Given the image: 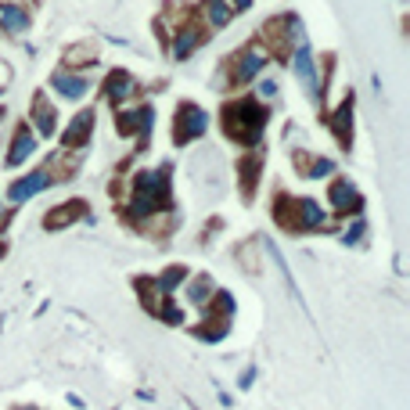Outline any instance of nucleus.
I'll use <instances>...</instances> for the list:
<instances>
[{
  "label": "nucleus",
  "mask_w": 410,
  "mask_h": 410,
  "mask_svg": "<svg viewBox=\"0 0 410 410\" xmlns=\"http://www.w3.org/2000/svg\"><path fill=\"white\" fill-rule=\"evenodd\" d=\"M295 76L299 83L306 86L310 94H317V76H313V58H310V47H306V40L299 43V51H295Z\"/></svg>",
  "instance_id": "20e7f679"
},
{
  "label": "nucleus",
  "mask_w": 410,
  "mask_h": 410,
  "mask_svg": "<svg viewBox=\"0 0 410 410\" xmlns=\"http://www.w3.org/2000/svg\"><path fill=\"white\" fill-rule=\"evenodd\" d=\"M194 43H198V29H184V36H177V43H173V54L187 58L194 51Z\"/></svg>",
  "instance_id": "4468645a"
},
{
  "label": "nucleus",
  "mask_w": 410,
  "mask_h": 410,
  "mask_svg": "<svg viewBox=\"0 0 410 410\" xmlns=\"http://www.w3.org/2000/svg\"><path fill=\"white\" fill-rule=\"evenodd\" d=\"M0 29L4 33H26L29 29V15L18 4H0Z\"/></svg>",
  "instance_id": "0eeeda50"
},
{
  "label": "nucleus",
  "mask_w": 410,
  "mask_h": 410,
  "mask_svg": "<svg viewBox=\"0 0 410 410\" xmlns=\"http://www.w3.org/2000/svg\"><path fill=\"white\" fill-rule=\"evenodd\" d=\"M331 205H335L338 212H353V209H360V194H356V187H353L349 180H335V184H331Z\"/></svg>",
  "instance_id": "39448f33"
},
{
  "label": "nucleus",
  "mask_w": 410,
  "mask_h": 410,
  "mask_svg": "<svg viewBox=\"0 0 410 410\" xmlns=\"http://www.w3.org/2000/svg\"><path fill=\"white\" fill-rule=\"evenodd\" d=\"M162 317H166V324H180V320H184V313H180L177 306H166V310H162Z\"/></svg>",
  "instance_id": "6ab92c4d"
},
{
  "label": "nucleus",
  "mask_w": 410,
  "mask_h": 410,
  "mask_svg": "<svg viewBox=\"0 0 410 410\" xmlns=\"http://www.w3.org/2000/svg\"><path fill=\"white\" fill-rule=\"evenodd\" d=\"M36 151V141H33V134L29 129H18V137H15V144H11V151H8V166L15 169V166H22L29 155Z\"/></svg>",
  "instance_id": "6e6552de"
},
{
  "label": "nucleus",
  "mask_w": 410,
  "mask_h": 410,
  "mask_svg": "<svg viewBox=\"0 0 410 410\" xmlns=\"http://www.w3.org/2000/svg\"><path fill=\"white\" fill-rule=\"evenodd\" d=\"M349 112H353V101H345L342 108H338V116H335V129H338V137L345 141L349 134H345V126H349Z\"/></svg>",
  "instance_id": "a211bd4d"
},
{
  "label": "nucleus",
  "mask_w": 410,
  "mask_h": 410,
  "mask_svg": "<svg viewBox=\"0 0 410 410\" xmlns=\"http://www.w3.org/2000/svg\"><path fill=\"white\" fill-rule=\"evenodd\" d=\"M205 126H209V119H205V112L198 104H180V112H177V141L180 144L205 134Z\"/></svg>",
  "instance_id": "f257e3e1"
},
{
  "label": "nucleus",
  "mask_w": 410,
  "mask_h": 410,
  "mask_svg": "<svg viewBox=\"0 0 410 410\" xmlns=\"http://www.w3.org/2000/svg\"><path fill=\"white\" fill-rule=\"evenodd\" d=\"M33 123H36V129H40L43 137L54 134V108L47 104V97H36L33 101Z\"/></svg>",
  "instance_id": "9d476101"
},
{
  "label": "nucleus",
  "mask_w": 410,
  "mask_h": 410,
  "mask_svg": "<svg viewBox=\"0 0 410 410\" xmlns=\"http://www.w3.org/2000/svg\"><path fill=\"white\" fill-rule=\"evenodd\" d=\"M90 129H94V112H79L69 126H65L61 144H65V148H79V144H86V137H90Z\"/></svg>",
  "instance_id": "f03ea898"
},
{
  "label": "nucleus",
  "mask_w": 410,
  "mask_h": 410,
  "mask_svg": "<svg viewBox=\"0 0 410 410\" xmlns=\"http://www.w3.org/2000/svg\"><path fill=\"white\" fill-rule=\"evenodd\" d=\"M295 212H299V227H306V230L324 223V209H320L317 202H299Z\"/></svg>",
  "instance_id": "9b49d317"
},
{
  "label": "nucleus",
  "mask_w": 410,
  "mask_h": 410,
  "mask_svg": "<svg viewBox=\"0 0 410 410\" xmlns=\"http://www.w3.org/2000/svg\"><path fill=\"white\" fill-rule=\"evenodd\" d=\"M230 8H249V0H234V4Z\"/></svg>",
  "instance_id": "412c9836"
},
{
  "label": "nucleus",
  "mask_w": 410,
  "mask_h": 410,
  "mask_svg": "<svg viewBox=\"0 0 410 410\" xmlns=\"http://www.w3.org/2000/svg\"><path fill=\"white\" fill-rule=\"evenodd\" d=\"M263 65H267V54L259 51V47L245 51V54H242V65L234 69V83H249V79H252L259 69H263Z\"/></svg>",
  "instance_id": "423d86ee"
},
{
  "label": "nucleus",
  "mask_w": 410,
  "mask_h": 410,
  "mask_svg": "<svg viewBox=\"0 0 410 410\" xmlns=\"http://www.w3.org/2000/svg\"><path fill=\"white\" fill-rule=\"evenodd\" d=\"M129 90H134V83H129V76L116 72L112 79H108V94H112V101H123V97H129Z\"/></svg>",
  "instance_id": "ddd939ff"
},
{
  "label": "nucleus",
  "mask_w": 410,
  "mask_h": 410,
  "mask_svg": "<svg viewBox=\"0 0 410 410\" xmlns=\"http://www.w3.org/2000/svg\"><path fill=\"white\" fill-rule=\"evenodd\" d=\"M51 184V173L43 169V173H33V177H26V180H18V184H11V191H8V198L11 202H26V198H33L36 191H43Z\"/></svg>",
  "instance_id": "7ed1b4c3"
},
{
  "label": "nucleus",
  "mask_w": 410,
  "mask_h": 410,
  "mask_svg": "<svg viewBox=\"0 0 410 410\" xmlns=\"http://www.w3.org/2000/svg\"><path fill=\"white\" fill-rule=\"evenodd\" d=\"M180 281H184V270H180V267H173V270H166V274H162V277L155 281V288H159L162 295H169L173 288L180 285Z\"/></svg>",
  "instance_id": "2eb2a0df"
},
{
  "label": "nucleus",
  "mask_w": 410,
  "mask_h": 410,
  "mask_svg": "<svg viewBox=\"0 0 410 410\" xmlns=\"http://www.w3.org/2000/svg\"><path fill=\"white\" fill-rule=\"evenodd\" d=\"M191 302H205L209 295H212V281L209 277H198V281H194V285H191Z\"/></svg>",
  "instance_id": "f3484780"
},
{
  "label": "nucleus",
  "mask_w": 410,
  "mask_h": 410,
  "mask_svg": "<svg viewBox=\"0 0 410 410\" xmlns=\"http://www.w3.org/2000/svg\"><path fill=\"white\" fill-rule=\"evenodd\" d=\"M54 86H58V94H65V97H72V101H79L90 86H86V79L83 76H69V72H54Z\"/></svg>",
  "instance_id": "1a4fd4ad"
},
{
  "label": "nucleus",
  "mask_w": 410,
  "mask_h": 410,
  "mask_svg": "<svg viewBox=\"0 0 410 410\" xmlns=\"http://www.w3.org/2000/svg\"><path fill=\"white\" fill-rule=\"evenodd\" d=\"M274 94H277V83H270V79L259 83V97H274Z\"/></svg>",
  "instance_id": "aec40b11"
},
{
  "label": "nucleus",
  "mask_w": 410,
  "mask_h": 410,
  "mask_svg": "<svg viewBox=\"0 0 410 410\" xmlns=\"http://www.w3.org/2000/svg\"><path fill=\"white\" fill-rule=\"evenodd\" d=\"M205 15H209L212 26L220 29V26L230 22V4H227V0H205Z\"/></svg>",
  "instance_id": "f8f14e48"
},
{
  "label": "nucleus",
  "mask_w": 410,
  "mask_h": 410,
  "mask_svg": "<svg viewBox=\"0 0 410 410\" xmlns=\"http://www.w3.org/2000/svg\"><path fill=\"white\" fill-rule=\"evenodd\" d=\"M79 216V202H72V209H58V212H51L47 216V227H61V223H72Z\"/></svg>",
  "instance_id": "dca6fc26"
}]
</instances>
